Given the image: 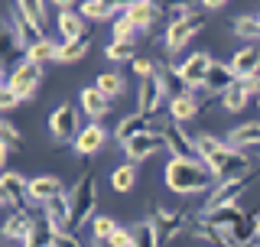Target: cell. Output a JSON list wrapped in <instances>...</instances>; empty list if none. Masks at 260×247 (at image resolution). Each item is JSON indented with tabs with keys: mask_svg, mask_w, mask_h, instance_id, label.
Masks as SVG:
<instances>
[{
	"mask_svg": "<svg viewBox=\"0 0 260 247\" xmlns=\"http://www.w3.org/2000/svg\"><path fill=\"white\" fill-rule=\"evenodd\" d=\"M215 172L208 169L205 160H182V156H173L166 166V186L173 192L192 195V192H205L208 186H215Z\"/></svg>",
	"mask_w": 260,
	"mask_h": 247,
	"instance_id": "obj_1",
	"label": "cell"
},
{
	"mask_svg": "<svg viewBox=\"0 0 260 247\" xmlns=\"http://www.w3.org/2000/svg\"><path fill=\"white\" fill-rule=\"evenodd\" d=\"M205 163H208V169L215 172L218 182H231V179L250 176V160H247V153L238 150V146H231V143H224L221 150H218L215 156H208Z\"/></svg>",
	"mask_w": 260,
	"mask_h": 247,
	"instance_id": "obj_2",
	"label": "cell"
},
{
	"mask_svg": "<svg viewBox=\"0 0 260 247\" xmlns=\"http://www.w3.org/2000/svg\"><path fill=\"white\" fill-rule=\"evenodd\" d=\"M69 205H72V221L75 228L94 221V208H98V186H94V176H81L69 192Z\"/></svg>",
	"mask_w": 260,
	"mask_h": 247,
	"instance_id": "obj_3",
	"label": "cell"
},
{
	"mask_svg": "<svg viewBox=\"0 0 260 247\" xmlns=\"http://www.w3.org/2000/svg\"><path fill=\"white\" fill-rule=\"evenodd\" d=\"M202 26H205V20H202V13H189V16H182V20H173L166 26V49L169 52H182L185 46L192 43V36H199Z\"/></svg>",
	"mask_w": 260,
	"mask_h": 247,
	"instance_id": "obj_4",
	"label": "cell"
},
{
	"mask_svg": "<svg viewBox=\"0 0 260 247\" xmlns=\"http://www.w3.org/2000/svg\"><path fill=\"white\" fill-rule=\"evenodd\" d=\"M39 78H43V65L32 62V59H23L20 65H13V72H10V78H7V85H10L13 91L20 95V101H26V98L36 95Z\"/></svg>",
	"mask_w": 260,
	"mask_h": 247,
	"instance_id": "obj_5",
	"label": "cell"
},
{
	"mask_svg": "<svg viewBox=\"0 0 260 247\" xmlns=\"http://www.w3.org/2000/svg\"><path fill=\"white\" fill-rule=\"evenodd\" d=\"M162 140H166V150L173 156H182V160H202L199 156V140L189 137L182 127H179V120H169L162 123Z\"/></svg>",
	"mask_w": 260,
	"mask_h": 247,
	"instance_id": "obj_6",
	"label": "cell"
},
{
	"mask_svg": "<svg viewBox=\"0 0 260 247\" xmlns=\"http://www.w3.org/2000/svg\"><path fill=\"white\" fill-rule=\"evenodd\" d=\"M0 202L10 211H26L29 202H32L29 182H23V176H16V172H7V176L0 179Z\"/></svg>",
	"mask_w": 260,
	"mask_h": 247,
	"instance_id": "obj_7",
	"label": "cell"
},
{
	"mask_svg": "<svg viewBox=\"0 0 260 247\" xmlns=\"http://www.w3.org/2000/svg\"><path fill=\"white\" fill-rule=\"evenodd\" d=\"M250 189V176L244 179H231V182H215V189L208 192V202L202 205L205 211H215V208H224V205H238L241 195Z\"/></svg>",
	"mask_w": 260,
	"mask_h": 247,
	"instance_id": "obj_8",
	"label": "cell"
},
{
	"mask_svg": "<svg viewBox=\"0 0 260 247\" xmlns=\"http://www.w3.org/2000/svg\"><path fill=\"white\" fill-rule=\"evenodd\" d=\"M211 65H215V59H211L208 52H192L189 59H185L182 65H176V69H179V75H182V81H185L189 91H202V85H205Z\"/></svg>",
	"mask_w": 260,
	"mask_h": 247,
	"instance_id": "obj_9",
	"label": "cell"
},
{
	"mask_svg": "<svg viewBox=\"0 0 260 247\" xmlns=\"http://www.w3.org/2000/svg\"><path fill=\"white\" fill-rule=\"evenodd\" d=\"M49 134H52L55 143H65V140H75L78 130V114L72 104H59L52 114H49Z\"/></svg>",
	"mask_w": 260,
	"mask_h": 247,
	"instance_id": "obj_10",
	"label": "cell"
},
{
	"mask_svg": "<svg viewBox=\"0 0 260 247\" xmlns=\"http://www.w3.org/2000/svg\"><path fill=\"white\" fill-rule=\"evenodd\" d=\"M159 146H166L162 130H143V134L130 137L127 143H124V153L130 156V163H143V160H150V156L156 153Z\"/></svg>",
	"mask_w": 260,
	"mask_h": 247,
	"instance_id": "obj_11",
	"label": "cell"
},
{
	"mask_svg": "<svg viewBox=\"0 0 260 247\" xmlns=\"http://www.w3.org/2000/svg\"><path fill=\"white\" fill-rule=\"evenodd\" d=\"M46 221L52 225L55 234H75V221H72V205H69V195H55V199L46 202L43 208Z\"/></svg>",
	"mask_w": 260,
	"mask_h": 247,
	"instance_id": "obj_12",
	"label": "cell"
},
{
	"mask_svg": "<svg viewBox=\"0 0 260 247\" xmlns=\"http://www.w3.org/2000/svg\"><path fill=\"white\" fill-rule=\"evenodd\" d=\"M162 98H166V91H162V81H159L156 72H153V75H146V78H140V91H137V104H140V108H137V111L156 117Z\"/></svg>",
	"mask_w": 260,
	"mask_h": 247,
	"instance_id": "obj_13",
	"label": "cell"
},
{
	"mask_svg": "<svg viewBox=\"0 0 260 247\" xmlns=\"http://www.w3.org/2000/svg\"><path fill=\"white\" fill-rule=\"evenodd\" d=\"M124 16L134 23L137 29H150L153 23L162 16V10H159V4H153V0H130L127 10H124Z\"/></svg>",
	"mask_w": 260,
	"mask_h": 247,
	"instance_id": "obj_14",
	"label": "cell"
},
{
	"mask_svg": "<svg viewBox=\"0 0 260 247\" xmlns=\"http://www.w3.org/2000/svg\"><path fill=\"white\" fill-rule=\"evenodd\" d=\"M104 143H108V134H104L101 123H88V127H81V134L75 137V153L78 156H94L98 150H104Z\"/></svg>",
	"mask_w": 260,
	"mask_h": 247,
	"instance_id": "obj_15",
	"label": "cell"
},
{
	"mask_svg": "<svg viewBox=\"0 0 260 247\" xmlns=\"http://www.w3.org/2000/svg\"><path fill=\"white\" fill-rule=\"evenodd\" d=\"M36 215H32V211L26 208V211H10V218L4 221V237L7 241H20L23 244V237H26L32 228H36Z\"/></svg>",
	"mask_w": 260,
	"mask_h": 247,
	"instance_id": "obj_16",
	"label": "cell"
},
{
	"mask_svg": "<svg viewBox=\"0 0 260 247\" xmlns=\"http://www.w3.org/2000/svg\"><path fill=\"white\" fill-rule=\"evenodd\" d=\"M234 81H238V75H234L231 65L215 62V65H211V72H208V78H205V85H202V91H205V95H224Z\"/></svg>",
	"mask_w": 260,
	"mask_h": 247,
	"instance_id": "obj_17",
	"label": "cell"
},
{
	"mask_svg": "<svg viewBox=\"0 0 260 247\" xmlns=\"http://www.w3.org/2000/svg\"><path fill=\"white\" fill-rule=\"evenodd\" d=\"M153 221H156V228H159V234H162V244L166 241H173V237L182 234V228H185V215L182 211H173V208H156V215H153Z\"/></svg>",
	"mask_w": 260,
	"mask_h": 247,
	"instance_id": "obj_18",
	"label": "cell"
},
{
	"mask_svg": "<svg viewBox=\"0 0 260 247\" xmlns=\"http://www.w3.org/2000/svg\"><path fill=\"white\" fill-rule=\"evenodd\" d=\"M234 69V75L238 78H254L260 72V49L257 46H244L241 52H234V59L228 62Z\"/></svg>",
	"mask_w": 260,
	"mask_h": 247,
	"instance_id": "obj_19",
	"label": "cell"
},
{
	"mask_svg": "<svg viewBox=\"0 0 260 247\" xmlns=\"http://www.w3.org/2000/svg\"><path fill=\"white\" fill-rule=\"evenodd\" d=\"M228 143L244 150V153L260 150V120H247V123H241L238 130H231V134H228Z\"/></svg>",
	"mask_w": 260,
	"mask_h": 247,
	"instance_id": "obj_20",
	"label": "cell"
},
{
	"mask_svg": "<svg viewBox=\"0 0 260 247\" xmlns=\"http://www.w3.org/2000/svg\"><path fill=\"white\" fill-rule=\"evenodd\" d=\"M81 108H85V114L91 120H101L104 114L111 111V98L104 95L98 85H91V88H85V91H81Z\"/></svg>",
	"mask_w": 260,
	"mask_h": 247,
	"instance_id": "obj_21",
	"label": "cell"
},
{
	"mask_svg": "<svg viewBox=\"0 0 260 247\" xmlns=\"http://www.w3.org/2000/svg\"><path fill=\"white\" fill-rule=\"evenodd\" d=\"M130 234H134V244L130 247H162V234H159V228H156L153 218L137 221V225L130 228Z\"/></svg>",
	"mask_w": 260,
	"mask_h": 247,
	"instance_id": "obj_22",
	"label": "cell"
},
{
	"mask_svg": "<svg viewBox=\"0 0 260 247\" xmlns=\"http://www.w3.org/2000/svg\"><path fill=\"white\" fill-rule=\"evenodd\" d=\"M59 29H62L65 39H75V36H85V33H91V29H88V16L81 13V10L75 13L72 7L59 13Z\"/></svg>",
	"mask_w": 260,
	"mask_h": 247,
	"instance_id": "obj_23",
	"label": "cell"
},
{
	"mask_svg": "<svg viewBox=\"0 0 260 247\" xmlns=\"http://www.w3.org/2000/svg\"><path fill=\"white\" fill-rule=\"evenodd\" d=\"M143 130H150V114L137 111V114H127V117H124V120L117 123V130H114V137H117L120 143H127L130 137L143 134Z\"/></svg>",
	"mask_w": 260,
	"mask_h": 247,
	"instance_id": "obj_24",
	"label": "cell"
},
{
	"mask_svg": "<svg viewBox=\"0 0 260 247\" xmlns=\"http://www.w3.org/2000/svg\"><path fill=\"white\" fill-rule=\"evenodd\" d=\"M250 95H254V88L247 85V78H238L231 88L221 95V104H224V111H241V108H247V101H250Z\"/></svg>",
	"mask_w": 260,
	"mask_h": 247,
	"instance_id": "obj_25",
	"label": "cell"
},
{
	"mask_svg": "<svg viewBox=\"0 0 260 247\" xmlns=\"http://www.w3.org/2000/svg\"><path fill=\"white\" fill-rule=\"evenodd\" d=\"M10 23H13V29H16V36H20V46L23 49H29V46H36L39 39H46L43 36V29L36 26V23H29L23 13H16L13 10V16H10Z\"/></svg>",
	"mask_w": 260,
	"mask_h": 247,
	"instance_id": "obj_26",
	"label": "cell"
},
{
	"mask_svg": "<svg viewBox=\"0 0 260 247\" xmlns=\"http://www.w3.org/2000/svg\"><path fill=\"white\" fill-rule=\"evenodd\" d=\"M29 195H32V202H49V199H55V195H62V182L55 176H36L29 182Z\"/></svg>",
	"mask_w": 260,
	"mask_h": 247,
	"instance_id": "obj_27",
	"label": "cell"
},
{
	"mask_svg": "<svg viewBox=\"0 0 260 247\" xmlns=\"http://www.w3.org/2000/svg\"><path fill=\"white\" fill-rule=\"evenodd\" d=\"M169 114H173V120H192L195 114H199V98H195V91H185L169 101Z\"/></svg>",
	"mask_w": 260,
	"mask_h": 247,
	"instance_id": "obj_28",
	"label": "cell"
},
{
	"mask_svg": "<svg viewBox=\"0 0 260 247\" xmlns=\"http://www.w3.org/2000/svg\"><path fill=\"white\" fill-rule=\"evenodd\" d=\"M88 46H91V33L75 36V39H65V43L59 46V62H78V59H85Z\"/></svg>",
	"mask_w": 260,
	"mask_h": 247,
	"instance_id": "obj_29",
	"label": "cell"
},
{
	"mask_svg": "<svg viewBox=\"0 0 260 247\" xmlns=\"http://www.w3.org/2000/svg\"><path fill=\"white\" fill-rule=\"evenodd\" d=\"M52 241H55V231H52V225L46 221V215L36 221V228L23 237V244L20 247H52Z\"/></svg>",
	"mask_w": 260,
	"mask_h": 247,
	"instance_id": "obj_30",
	"label": "cell"
},
{
	"mask_svg": "<svg viewBox=\"0 0 260 247\" xmlns=\"http://www.w3.org/2000/svg\"><path fill=\"white\" fill-rule=\"evenodd\" d=\"M117 10H124V7L111 4V0H85V4H81V13H85L88 20H108V16H114Z\"/></svg>",
	"mask_w": 260,
	"mask_h": 247,
	"instance_id": "obj_31",
	"label": "cell"
},
{
	"mask_svg": "<svg viewBox=\"0 0 260 247\" xmlns=\"http://www.w3.org/2000/svg\"><path fill=\"white\" fill-rule=\"evenodd\" d=\"M26 59L39 62V65L55 62V59H59V43H52V39H39L36 46H29V49H26Z\"/></svg>",
	"mask_w": 260,
	"mask_h": 247,
	"instance_id": "obj_32",
	"label": "cell"
},
{
	"mask_svg": "<svg viewBox=\"0 0 260 247\" xmlns=\"http://www.w3.org/2000/svg\"><path fill=\"white\" fill-rule=\"evenodd\" d=\"M16 13H23L39 29L46 26V0H16Z\"/></svg>",
	"mask_w": 260,
	"mask_h": 247,
	"instance_id": "obj_33",
	"label": "cell"
},
{
	"mask_svg": "<svg viewBox=\"0 0 260 247\" xmlns=\"http://www.w3.org/2000/svg\"><path fill=\"white\" fill-rule=\"evenodd\" d=\"M234 36H244V39H260V16H238L231 23Z\"/></svg>",
	"mask_w": 260,
	"mask_h": 247,
	"instance_id": "obj_34",
	"label": "cell"
},
{
	"mask_svg": "<svg viewBox=\"0 0 260 247\" xmlns=\"http://www.w3.org/2000/svg\"><path fill=\"white\" fill-rule=\"evenodd\" d=\"M134 182H137V169L130 166H120V169H114V176H111V186L117 189V192H130L134 189Z\"/></svg>",
	"mask_w": 260,
	"mask_h": 247,
	"instance_id": "obj_35",
	"label": "cell"
},
{
	"mask_svg": "<svg viewBox=\"0 0 260 247\" xmlns=\"http://www.w3.org/2000/svg\"><path fill=\"white\" fill-rule=\"evenodd\" d=\"M98 88H101L108 98H117L120 91H124V78L117 75V72H104V75H98V81H94Z\"/></svg>",
	"mask_w": 260,
	"mask_h": 247,
	"instance_id": "obj_36",
	"label": "cell"
},
{
	"mask_svg": "<svg viewBox=\"0 0 260 247\" xmlns=\"http://www.w3.org/2000/svg\"><path fill=\"white\" fill-rule=\"evenodd\" d=\"M156 4H159V10L169 16V23H173V20H182V16L192 13L189 0H156Z\"/></svg>",
	"mask_w": 260,
	"mask_h": 247,
	"instance_id": "obj_37",
	"label": "cell"
},
{
	"mask_svg": "<svg viewBox=\"0 0 260 247\" xmlns=\"http://www.w3.org/2000/svg\"><path fill=\"white\" fill-rule=\"evenodd\" d=\"M108 59L114 62H134V43H127V39H114L108 46Z\"/></svg>",
	"mask_w": 260,
	"mask_h": 247,
	"instance_id": "obj_38",
	"label": "cell"
},
{
	"mask_svg": "<svg viewBox=\"0 0 260 247\" xmlns=\"http://www.w3.org/2000/svg\"><path fill=\"white\" fill-rule=\"evenodd\" d=\"M195 140H199V156H202V160L215 156V153L228 143V140H218V137H211V134H202V137H195Z\"/></svg>",
	"mask_w": 260,
	"mask_h": 247,
	"instance_id": "obj_39",
	"label": "cell"
},
{
	"mask_svg": "<svg viewBox=\"0 0 260 247\" xmlns=\"http://www.w3.org/2000/svg\"><path fill=\"white\" fill-rule=\"evenodd\" d=\"M137 33H140V29H137L134 23L127 20V16L114 20V39H127V43H134V39H137Z\"/></svg>",
	"mask_w": 260,
	"mask_h": 247,
	"instance_id": "obj_40",
	"label": "cell"
},
{
	"mask_svg": "<svg viewBox=\"0 0 260 247\" xmlns=\"http://www.w3.org/2000/svg\"><path fill=\"white\" fill-rule=\"evenodd\" d=\"M91 225H94V237H111L114 231H117V221H114V218H108V215H94V221H91Z\"/></svg>",
	"mask_w": 260,
	"mask_h": 247,
	"instance_id": "obj_41",
	"label": "cell"
},
{
	"mask_svg": "<svg viewBox=\"0 0 260 247\" xmlns=\"http://www.w3.org/2000/svg\"><path fill=\"white\" fill-rule=\"evenodd\" d=\"M130 69H134L137 78H146V75H153V72H156V62H150V59H134V62H130Z\"/></svg>",
	"mask_w": 260,
	"mask_h": 247,
	"instance_id": "obj_42",
	"label": "cell"
},
{
	"mask_svg": "<svg viewBox=\"0 0 260 247\" xmlns=\"http://www.w3.org/2000/svg\"><path fill=\"white\" fill-rule=\"evenodd\" d=\"M0 137H4V143H10V146H23V140H20V134H16V127L10 120L0 123Z\"/></svg>",
	"mask_w": 260,
	"mask_h": 247,
	"instance_id": "obj_43",
	"label": "cell"
},
{
	"mask_svg": "<svg viewBox=\"0 0 260 247\" xmlns=\"http://www.w3.org/2000/svg\"><path fill=\"white\" fill-rule=\"evenodd\" d=\"M16 101H20V95H16L10 85H4V88H0V108H4V111L16 108Z\"/></svg>",
	"mask_w": 260,
	"mask_h": 247,
	"instance_id": "obj_44",
	"label": "cell"
},
{
	"mask_svg": "<svg viewBox=\"0 0 260 247\" xmlns=\"http://www.w3.org/2000/svg\"><path fill=\"white\" fill-rule=\"evenodd\" d=\"M52 247H78V241L72 234H55V244Z\"/></svg>",
	"mask_w": 260,
	"mask_h": 247,
	"instance_id": "obj_45",
	"label": "cell"
},
{
	"mask_svg": "<svg viewBox=\"0 0 260 247\" xmlns=\"http://www.w3.org/2000/svg\"><path fill=\"white\" fill-rule=\"evenodd\" d=\"M202 4H205V7H208V10H218V7H224V4H228V0H202Z\"/></svg>",
	"mask_w": 260,
	"mask_h": 247,
	"instance_id": "obj_46",
	"label": "cell"
},
{
	"mask_svg": "<svg viewBox=\"0 0 260 247\" xmlns=\"http://www.w3.org/2000/svg\"><path fill=\"white\" fill-rule=\"evenodd\" d=\"M94 247H117V244L108 241V237H94Z\"/></svg>",
	"mask_w": 260,
	"mask_h": 247,
	"instance_id": "obj_47",
	"label": "cell"
},
{
	"mask_svg": "<svg viewBox=\"0 0 260 247\" xmlns=\"http://www.w3.org/2000/svg\"><path fill=\"white\" fill-rule=\"evenodd\" d=\"M52 4H55V7H62V10H69V7L75 4V0H52Z\"/></svg>",
	"mask_w": 260,
	"mask_h": 247,
	"instance_id": "obj_48",
	"label": "cell"
},
{
	"mask_svg": "<svg viewBox=\"0 0 260 247\" xmlns=\"http://www.w3.org/2000/svg\"><path fill=\"white\" fill-rule=\"evenodd\" d=\"M250 247H260V237H257V241H254V244H250Z\"/></svg>",
	"mask_w": 260,
	"mask_h": 247,
	"instance_id": "obj_49",
	"label": "cell"
},
{
	"mask_svg": "<svg viewBox=\"0 0 260 247\" xmlns=\"http://www.w3.org/2000/svg\"><path fill=\"white\" fill-rule=\"evenodd\" d=\"M254 218H257V221H260V211H257V215H254Z\"/></svg>",
	"mask_w": 260,
	"mask_h": 247,
	"instance_id": "obj_50",
	"label": "cell"
}]
</instances>
